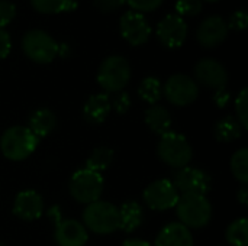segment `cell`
Instances as JSON below:
<instances>
[{
	"label": "cell",
	"mask_w": 248,
	"mask_h": 246,
	"mask_svg": "<svg viewBox=\"0 0 248 246\" xmlns=\"http://www.w3.org/2000/svg\"><path fill=\"white\" fill-rule=\"evenodd\" d=\"M83 225L96 235H112L121 226L119 207L105 200L93 202L83 212Z\"/></svg>",
	"instance_id": "6da1fadb"
},
{
	"label": "cell",
	"mask_w": 248,
	"mask_h": 246,
	"mask_svg": "<svg viewBox=\"0 0 248 246\" xmlns=\"http://www.w3.org/2000/svg\"><path fill=\"white\" fill-rule=\"evenodd\" d=\"M176 215L179 223L187 229H201L209 225L212 219V206L206 196L183 194L176 204Z\"/></svg>",
	"instance_id": "7a4b0ae2"
},
{
	"label": "cell",
	"mask_w": 248,
	"mask_h": 246,
	"mask_svg": "<svg viewBox=\"0 0 248 246\" xmlns=\"http://www.w3.org/2000/svg\"><path fill=\"white\" fill-rule=\"evenodd\" d=\"M38 144L39 139L28 126H12L0 138V151L10 161H23L35 152Z\"/></svg>",
	"instance_id": "3957f363"
},
{
	"label": "cell",
	"mask_w": 248,
	"mask_h": 246,
	"mask_svg": "<svg viewBox=\"0 0 248 246\" xmlns=\"http://www.w3.org/2000/svg\"><path fill=\"white\" fill-rule=\"evenodd\" d=\"M131 80L129 61L122 55L106 57L97 71V83L108 94L122 91Z\"/></svg>",
	"instance_id": "277c9868"
},
{
	"label": "cell",
	"mask_w": 248,
	"mask_h": 246,
	"mask_svg": "<svg viewBox=\"0 0 248 246\" xmlns=\"http://www.w3.org/2000/svg\"><path fill=\"white\" fill-rule=\"evenodd\" d=\"M158 158L169 167L180 170L190 164L193 149L186 136L177 132H167L160 138L157 145Z\"/></svg>",
	"instance_id": "5b68a950"
},
{
	"label": "cell",
	"mask_w": 248,
	"mask_h": 246,
	"mask_svg": "<svg viewBox=\"0 0 248 246\" xmlns=\"http://www.w3.org/2000/svg\"><path fill=\"white\" fill-rule=\"evenodd\" d=\"M23 54L36 64H49L58 55V42L45 30L31 29L22 36Z\"/></svg>",
	"instance_id": "8992f818"
},
{
	"label": "cell",
	"mask_w": 248,
	"mask_h": 246,
	"mask_svg": "<svg viewBox=\"0 0 248 246\" xmlns=\"http://www.w3.org/2000/svg\"><path fill=\"white\" fill-rule=\"evenodd\" d=\"M105 188L103 177L99 173H94L87 168H81L73 174L70 178L68 190L71 197L83 204H90L100 200Z\"/></svg>",
	"instance_id": "52a82bcc"
},
{
	"label": "cell",
	"mask_w": 248,
	"mask_h": 246,
	"mask_svg": "<svg viewBox=\"0 0 248 246\" xmlns=\"http://www.w3.org/2000/svg\"><path fill=\"white\" fill-rule=\"evenodd\" d=\"M163 96L170 104L176 107H186L198 99L199 86L186 74H174L163 84Z\"/></svg>",
	"instance_id": "ba28073f"
},
{
	"label": "cell",
	"mask_w": 248,
	"mask_h": 246,
	"mask_svg": "<svg viewBox=\"0 0 248 246\" xmlns=\"http://www.w3.org/2000/svg\"><path fill=\"white\" fill-rule=\"evenodd\" d=\"M179 191L180 196L183 194H199L206 196L211 190L212 180L209 174L203 170L193 168V167H185L174 173L173 181H171Z\"/></svg>",
	"instance_id": "9c48e42d"
},
{
	"label": "cell",
	"mask_w": 248,
	"mask_h": 246,
	"mask_svg": "<svg viewBox=\"0 0 248 246\" xmlns=\"http://www.w3.org/2000/svg\"><path fill=\"white\" fill-rule=\"evenodd\" d=\"M179 191L170 180H155L144 190L145 204L155 212L174 209L179 202Z\"/></svg>",
	"instance_id": "30bf717a"
},
{
	"label": "cell",
	"mask_w": 248,
	"mask_h": 246,
	"mask_svg": "<svg viewBox=\"0 0 248 246\" xmlns=\"http://www.w3.org/2000/svg\"><path fill=\"white\" fill-rule=\"evenodd\" d=\"M155 33L163 46L176 49L185 43L189 33V26L186 19L176 13H169L158 22Z\"/></svg>",
	"instance_id": "8fae6325"
},
{
	"label": "cell",
	"mask_w": 248,
	"mask_h": 246,
	"mask_svg": "<svg viewBox=\"0 0 248 246\" xmlns=\"http://www.w3.org/2000/svg\"><path fill=\"white\" fill-rule=\"evenodd\" d=\"M119 30L122 38L132 46L144 45L151 36V25L142 13L128 10L119 20Z\"/></svg>",
	"instance_id": "7c38bea8"
},
{
	"label": "cell",
	"mask_w": 248,
	"mask_h": 246,
	"mask_svg": "<svg viewBox=\"0 0 248 246\" xmlns=\"http://www.w3.org/2000/svg\"><path fill=\"white\" fill-rule=\"evenodd\" d=\"M195 77L202 86L218 90L227 87L228 71L222 62L215 58H202L195 65Z\"/></svg>",
	"instance_id": "4fadbf2b"
},
{
	"label": "cell",
	"mask_w": 248,
	"mask_h": 246,
	"mask_svg": "<svg viewBox=\"0 0 248 246\" xmlns=\"http://www.w3.org/2000/svg\"><path fill=\"white\" fill-rule=\"evenodd\" d=\"M228 25L227 20L222 16L214 14L206 19H203L196 30V39L198 42L208 49L219 46L228 36Z\"/></svg>",
	"instance_id": "5bb4252c"
},
{
	"label": "cell",
	"mask_w": 248,
	"mask_h": 246,
	"mask_svg": "<svg viewBox=\"0 0 248 246\" xmlns=\"http://www.w3.org/2000/svg\"><path fill=\"white\" fill-rule=\"evenodd\" d=\"M13 213L25 222H33L44 213V200L33 190L20 191L13 202Z\"/></svg>",
	"instance_id": "9a60e30c"
},
{
	"label": "cell",
	"mask_w": 248,
	"mask_h": 246,
	"mask_svg": "<svg viewBox=\"0 0 248 246\" xmlns=\"http://www.w3.org/2000/svg\"><path fill=\"white\" fill-rule=\"evenodd\" d=\"M54 238L58 246H84L89 239V233L83 223L67 219L57 225Z\"/></svg>",
	"instance_id": "2e32d148"
},
{
	"label": "cell",
	"mask_w": 248,
	"mask_h": 246,
	"mask_svg": "<svg viewBox=\"0 0 248 246\" xmlns=\"http://www.w3.org/2000/svg\"><path fill=\"white\" fill-rule=\"evenodd\" d=\"M155 246H195V241L190 229L174 222L160 231L155 239Z\"/></svg>",
	"instance_id": "e0dca14e"
},
{
	"label": "cell",
	"mask_w": 248,
	"mask_h": 246,
	"mask_svg": "<svg viewBox=\"0 0 248 246\" xmlns=\"http://www.w3.org/2000/svg\"><path fill=\"white\" fill-rule=\"evenodd\" d=\"M110 110V101L106 93L92 94L83 106V117L92 125H100L108 119Z\"/></svg>",
	"instance_id": "ac0fdd59"
},
{
	"label": "cell",
	"mask_w": 248,
	"mask_h": 246,
	"mask_svg": "<svg viewBox=\"0 0 248 246\" xmlns=\"http://www.w3.org/2000/svg\"><path fill=\"white\" fill-rule=\"evenodd\" d=\"M144 120L147 126L151 129L153 133L155 135H166L167 132H171V116L170 112L160 104H153L150 106L145 113H144Z\"/></svg>",
	"instance_id": "d6986e66"
},
{
	"label": "cell",
	"mask_w": 248,
	"mask_h": 246,
	"mask_svg": "<svg viewBox=\"0 0 248 246\" xmlns=\"http://www.w3.org/2000/svg\"><path fill=\"white\" fill-rule=\"evenodd\" d=\"M57 126V116L49 109H38L29 117L28 129L39 139L48 136Z\"/></svg>",
	"instance_id": "ffe728a7"
},
{
	"label": "cell",
	"mask_w": 248,
	"mask_h": 246,
	"mask_svg": "<svg viewBox=\"0 0 248 246\" xmlns=\"http://www.w3.org/2000/svg\"><path fill=\"white\" fill-rule=\"evenodd\" d=\"M119 219H121L119 229H122L126 233H131V232L137 231L144 222L142 206L138 202H134V200L125 202L119 209Z\"/></svg>",
	"instance_id": "44dd1931"
},
{
	"label": "cell",
	"mask_w": 248,
	"mask_h": 246,
	"mask_svg": "<svg viewBox=\"0 0 248 246\" xmlns=\"http://www.w3.org/2000/svg\"><path fill=\"white\" fill-rule=\"evenodd\" d=\"M244 128L234 116H225L219 119L214 126V136L218 142H232L243 135Z\"/></svg>",
	"instance_id": "7402d4cb"
},
{
	"label": "cell",
	"mask_w": 248,
	"mask_h": 246,
	"mask_svg": "<svg viewBox=\"0 0 248 246\" xmlns=\"http://www.w3.org/2000/svg\"><path fill=\"white\" fill-rule=\"evenodd\" d=\"M113 159H115L113 149L106 148V146H99V148L93 149L92 154L89 155V158L86 161V168L100 174L102 171L108 170L112 165Z\"/></svg>",
	"instance_id": "603a6c76"
},
{
	"label": "cell",
	"mask_w": 248,
	"mask_h": 246,
	"mask_svg": "<svg viewBox=\"0 0 248 246\" xmlns=\"http://www.w3.org/2000/svg\"><path fill=\"white\" fill-rule=\"evenodd\" d=\"M33 10L44 14H55L64 12H73L77 9L76 0H31Z\"/></svg>",
	"instance_id": "cb8c5ba5"
},
{
	"label": "cell",
	"mask_w": 248,
	"mask_h": 246,
	"mask_svg": "<svg viewBox=\"0 0 248 246\" xmlns=\"http://www.w3.org/2000/svg\"><path fill=\"white\" fill-rule=\"evenodd\" d=\"M138 96L141 100L147 101L148 104H157L160 99L163 97V84L158 78L150 75L145 77L140 87H138Z\"/></svg>",
	"instance_id": "d4e9b609"
},
{
	"label": "cell",
	"mask_w": 248,
	"mask_h": 246,
	"mask_svg": "<svg viewBox=\"0 0 248 246\" xmlns=\"http://www.w3.org/2000/svg\"><path fill=\"white\" fill-rule=\"evenodd\" d=\"M225 239L231 246H248V220H234L225 231Z\"/></svg>",
	"instance_id": "484cf974"
},
{
	"label": "cell",
	"mask_w": 248,
	"mask_h": 246,
	"mask_svg": "<svg viewBox=\"0 0 248 246\" xmlns=\"http://www.w3.org/2000/svg\"><path fill=\"white\" fill-rule=\"evenodd\" d=\"M230 167H231V173L232 175L241 183V184H247L248 183V149L247 148H241L238 149L230 161Z\"/></svg>",
	"instance_id": "4316f807"
},
{
	"label": "cell",
	"mask_w": 248,
	"mask_h": 246,
	"mask_svg": "<svg viewBox=\"0 0 248 246\" xmlns=\"http://www.w3.org/2000/svg\"><path fill=\"white\" fill-rule=\"evenodd\" d=\"M202 0H177L176 1V14L180 17H195L202 12Z\"/></svg>",
	"instance_id": "83f0119b"
},
{
	"label": "cell",
	"mask_w": 248,
	"mask_h": 246,
	"mask_svg": "<svg viewBox=\"0 0 248 246\" xmlns=\"http://www.w3.org/2000/svg\"><path fill=\"white\" fill-rule=\"evenodd\" d=\"M235 112L237 119L244 129L248 128V90L243 88L235 99Z\"/></svg>",
	"instance_id": "f1b7e54d"
},
{
	"label": "cell",
	"mask_w": 248,
	"mask_h": 246,
	"mask_svg": "<svg viewBox=\"0 0 248 246\" xmlns=\"http://www.w3.org/2000/svg\"><path fill=\"white\" fill-rule=\"evenodd\" d=\"M109 101H110V109H113L119 115L126 113L129 110V107H131V97L124 90L118 91V93H113V96L109 97Z\"/></svg>",
	"instance_id": "f546056e"
},
{
	"label": "cell",
	"mask_w": 248,
	"mask_h": 246,
	"mask_svg": "<svg viewBox=\"0 0 248 246\" xmlns=\"http://www.w3.org/2000/svg\"><path fill=\"white\" fill-rule=\"evenodd\" d=\"M125 4H128L131 7V10L138 12V13H147V12H153L157 10L164 0H124Z\"/></svg>",
	"instance_id": "4dcf8cb0"
},
{
	"label": "cell",
	"mask_w": 248,
	"mask_h": 246,
	"mask_svg": "<svg viewBox=\"0 0 248 246\" xmlns=\"http://www.w3.org/2000/svg\"><path fill=\"white\" fill-rule=\"evenodd\" d=\"M16 16V6L10 0H0V28L4 29Z\"/></svg>",
	"instance_id": "1f68e13d"
},
{
	"label": "cell",
	"mask_w": 248,
	"mask_h": 246,
	"mask_svg": "<svg viewBox=\"0 0 248 246\" xmlns=\"http://www.w3.org/2000/svg\"><path fill=\"white\" fill-rule=\"evenodd\" d=\"M247 23L248 14L244 9H240V10L234 12V13L230 16L228 22H227L228 29H234V30H244V29L247 28Z\"/></svg>",
	"instance_id": "d6a6232c"
},
{
	"label": "cell",
	"mask_w": 248,
	"mask_h": 246,
	"mask_svg": "<svg viewBox=\"0 0 248 246\" xmlns=\"http://www.w3.org/2000/svg\"><path fill=\"white\" fill-rule=\"evenodd\" d=\"M92 4L96 10L102 13H110L122 7L125 1L124 0H92Z\"/></svg>",
	"instance_id": "836d02e7"
},
{
	"label": "cell",
	"mask_w": 248,
	"mask_h": 246,
	"mask_svg": "<svg viewBox=\"0 0 248 246\" xmlns=\"http://www.w3.org/2000/svg\"><path fill=\"white\" fill-rule=\"evenodd\" d=\"M12 49V39L7 30L0 28V59H4Z\"/></svg>",
	"instance_id": "e575fe53"
},
{
	"label": "cell",
	"mask_w": 248,
	"mask_h": 246,
	"mask_svg": "<svg viewBox=\"0 0 248 246\" xmlns=\"http://www.w3.org/2000/svg\"><path fill=\"white\" fill-rule=\"evenodd\" d=\"M230 100H231V94H230V91L227 90V87H224V88H218V90H215V94H214V103L218 106V107H225L228 103H230Z\"/></svg>",
	"instance_id": "d590c367"
},
{
	"label": "cell",
	"mask_w": 248,
	"mask_h": 246,
	"mask_svg": "<svg viewBox=\"0 0 248 246\" xmlns=\"http://www.w3.org/2000/svg\"><path fill=\"white\" fill-rule=\"evenodd\" d=\"M237 199L238 202L243 204V206H247L248 204V187L247 184H243L241 188L237 191Z\"/></svg>",
	"instance_id": "8d00e7d4"
},
{
	"label": "cell",
	"mask_w": 248,
	"mask_h": 246,
	"mask_svg": "<svg viewBox=\"0 0 248 246\" xmlns=\"http://www.w3.org/2000/svg\"><path fill=\"white\" fill-rule=\"evenodd\" d=\"M121 246H151L150 242L142 239H126Z\"/></svg>",
	"instance_id": "74e56055"
},
{
	"label": "cell",
	"mask_w": 248,
	"mask_h": 246,
	"mask_svg": "<svg viewBox=\"0 0 248 246\" xmlns=\"http://www.w3.org/2000/svg\"><path fill=\"white\" fill-rule=\"evenodd\" d=\"M205 1H209V3H217V1H219V0H205Z\"/></svg>",
	"instance_id": "f35d334b"
},
{
	"label": "cell",
	"mask_w": 248,
	"mask_h": 246,
	"mask_svg": "<svg viewBox=\"0 0 248 246\" xmlns=\"http://www.w3.org/2000/svg\"><path fill=\"white\" fill-rule=\"evenodd\" d=\"M0 246H4V245H3V244H1V242H0Z\"/></svg>",
	"instance_id": "ab89813d"
}]
</instances>
